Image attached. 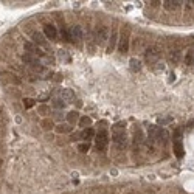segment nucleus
Instances as JSON below:
<instances>
[{"label":"nucleus","mask_w":194,"mask_h":194,"mask_svg":"<svg viewBox=\"0 0 194 194\" xmlns=\"http://www.w3.org/2000/svg\"><path fill=\"white\" fill-rule=\"evenodd\" d=\"M95 144L98 151H106L109 144V134L106 129H99V132L95 135Z\"/></svg>","instance_id":"f257e3e1"},{"label":"nucleus","mask_w":194,"mask_h":194,"mask_svg":"<svg viewBox=\"0 0 194 194\" xmlns=\"http://www.w3.org/2000/svg\"><path fill=\"white\" fill-rule=\"evenodd\" d=\"M160 59V50L157 47H149L144 53V61L147 65H155Z\"/></svg>","instance_id":"f03ea898"},{"label":"nucleus","mask_w":194,"mask_h":194,"mask_svg":"<svg viewBox=\"0 0 194 194\" xmlns=\"http://www.w3.org/2000/svg\"><path fill=\"white\" fill-rule=\"evenodd\" d=\"M127 50H129V30L123 31L121 38H120V41H118V51L121 54H126Z\"/></svg>","instance_id":"7ed1b4c3"},{"label":"nucleus","mask_w":194,"mask_h":194,"mask_svg":"<svg viewBox=\"0 0 194 194\" xmlns=\"http://www.w3.org/2000/svg\"><path fill=\"white\" fill-rule=\"evenodd\" d=\"M107 41H109V30L106 26H103V28H99L98 33H96V44L99 47H104L107 44Z\"/></svg>","instance_id":"20e7f679"},{"label":"nucleus","mask_w":194,"mask_h":194,"mask_svg":"<svg viewBox=\"0 0 194 194\" xmlns=\"http://www.w3.org/2000/svg\"><path fill=\"white\" fill-rule=\"evenodd\" d=\"M68 36H70V41H75V42L82 41V30H81V26H79V25H73V26H70Z\"/></svg>","instance_id":"39448f33"},{"label":"nucleus","mask_w":194,"mask_h":194,"mask_svg":"<svg viewBox=\"0 0 194 194\" xmlns=\"http://www.w3.org/2000/svg\"><path fill=\"white\" fill-rule=\"evenodd\" d=\"M112 141L120 147V149H124L127 146V138H126V132L124 134H114L112 135Z\"/></svg>","instance_id":"423d86ee"},{"label":"nucleus","mask_w":194,"mask_h":194,"mask_svg":"<svg viewBox=\"0 0 194 194\" xmlns=\"http://www.w3.org/2000/svg\"><path fill=\"white\" fill-rule=\"evenodd\" d=\"M44 33H45V38H48L51 41H54L58 38V30H56V26H54L53 23H45Z\"/></svg>","instance_id":"0eeeda50"},{"label":"nucleus","mask_w":194,"mask_h":194,"mask_svg":"<svg viewBox=\"0 0 194 194\" xmlns=\"http://www.w3.org/2000/svg\"><path fill=\"white\" fill-rule=\"evenodd\" d=\"M172 147H174V154L177 159H182L183 157V144H182V138H174L172 141Z\"/></svg>","instance_id":"6e6552de"},{"label":"nucleus","mask_w":194,"mask_h":194,"mask_svg":"<svg viewBox=\"0 0 194 194\" xmlns=\"http://www.w3.org/2000/svg\"><path fill=\"white\" fill-rule=\"evenodd\" d=\"M61 99L64 103H71V101H75V92L71 89H62L61 90Z\"/></svg>","instance_id":"1a4fd4ad"},{"label":"nucleus","mask_w":194,"mask_h":194,"mask_svg":"<svg viewBox=\"0 0 194 194\" xmlns=\"http://www.w3.org/2000/svg\"><path fill=\"white\" fill-rule=\"evenodd\" d=\"M117 44H118V33L117 31H112V34L109 36V45H107V48L106 51L107 53H112L117 47Z\"/></svg>","instance_id":"9d476101"},{"label":"nucleus","mask_w":194,"mask_h":194,"mask_svg":"<svg viewBox=\"0 0 194 194\" xmlns=\"http://www.w3.org/2000/svg\"><path fill=\"white\" fill-rule=\"evenodd\" d=\"M22 61H23L25 64H28V65H31L33 68H38V67L41 65L39 61H38V59H34V58H33V54H30V53L22 54Z\"/></svg>","instance_id":"9b49d317"},{"label":"nucleus","mask_w":194,"mask_h":194,"mask_svg":"<svg viewBox=\"0 0 194 194\" xmlns=\"http://www.w3.org/2000/svg\"><path fill=\"white\" fill-rule=\"evenodd\" d=\"M95 131L92 127H86L84 131L81 132V138L82 140H86V143H89V140H92V138H95Z\"/></svg>","instance_id":"f8f14e48"},{"label":"nucleus","mask_w":194,"mask_h":194,"mask_svg":"<svg viewBox=\"0 0 194 194\" xmlns=\"http://www.w3.org/2000/svg\"><path fill=\"white\" fill-rule=\"evenodd\" d=\"M179 6H180V2H177V0H166V2H163V8L166 11H174Z\"/></svg>","instance_id":"ddd939ff"},{"label":"nucleus","mask_w":194,"mask_h":194,"mask_svg":"<svg viewBox=\"0 0 194 194\" xmlns=\"http://www.w3.org/2000/svg\"><path fill=\"white\" fill-rule=\"evenodd\" d=\"M31 38H33V42H34L36 45H39V47H44V45H45V36H44L42 33H38V31H36V33H33Z\"/></svg>","instance_id":"4468645a"},{"label":"nucleus","mask_w":194,"mask_h":194,"mask_svg":"<svg viewBox=\"0 0 194 194\" xmlns=\"http://www.w3.org/2000/svg\"><path fill=\"white\" fill-rule=\"evenodd\" d=\"M124 129H126V123L120 121V123H115L112 126V132L114 134H124Z\"/></svg>","instance_id":"2eb2a0df"},{"label":"nucleus","mask_w":194,"mask_h":194,"mask_svg":"<svg viewBox=\"0 0 194 194\" xmlns=\"http://www.w3.org/2000/svg\"><path fill=\"white\" fill-rule=\"evenodd\" d=\"M67 121L70 124H76L79 121V114L76 112V110H73V112H68L67 114Z\"/></svg>","instance_id":"dca6fc26"},{"label":"nucleus","mask_w":194,"mask_h":194,"mask_svg":"<svg viewBox=\"0 0 194 194\" xmlns=\"http://www.w3.org/2000/svg\"><path fill=\"white\" fill-rule=\"evenodd\" d=\"M143 140H144L143 131H141V129H137V131L134 132V143H135V144H141Z\"/></svg>","instance_id":"f3484780"},{"label":"nucleus","mask_w":194,"mask_h":194,"mask_svg":"<svg viewBox=\"0 0 194 194\" xmlns=\"http://www.w3.org/2000/svg\"><path fill=\"white\" fill-rule=\"evenodd\" d=\"M129 65H131V70L132 71H140L141 70V62L138 61V59H135V58H132L131 61H129Z\"/></svg>","instance_id":"a211bd4d"},{"label":"nucleus","mask_w":194,"mask_h":194,"mask_svg":"<svg viewBox=\"0 0 194 194\" xmlns=\"http://www.w3.org/2000/svg\"><path fill=\"white\" fill-rule=\"evenodd\" d=\"M78 124H79V127H84V129H86V127H89V126L92 124V118H90V117H87V115H86V117H82V118L79 120V121H78Z\"/></svg>","instance_id":"6ab92c4d"},{"label":"nucleus","mask_w":194,"mask_h":194,"mask_svg":"<svg viewBox=\"0 0 194 194\" xmlns=\"http://www.w3.org/2000/svg\"><path fill=\"white\" fill-rule=\"evenodd\" d=\"M180 56H182V53H180L179 50H174V51H171V54H169V59H171V62H174V64H179Z\"/></svg>","instance_id":"aec40b11"},{"label":"nucleus","mask_w":194,"mask_h":194,"mask_svg":"<svg viewBox=\"0 0 194 194\" xmlns=\"http://www.w3.org/2000/svg\"><path fill=\"white\" fill-rule=\"evenodd\" d=\"M56 132H59V134H68V132H71V127L68 124H59V126H56Z\"/></svg>","instance_id":"412c9836"},{"label":"nucleus","mask_w":194,"mask_h":194,"mask_svg":"<svg viewBox=\"0 0 194 194\" xmlns=\"http://www.w3.org/2000/svg\"><path fill=\"white\" fill-rule=\"evenodd\" d=\"M41 126L45 129V131H51V129H53V121H51L50 118H45V120H42Z\"/></svg>","instance_id":"4be33fe9"},{"label":"nucleus","mask_w":194,"mask_h":194,"mask_svg":"<svg viewBox=\"0 0 194 194\" xmlns=\"http://www.w3.org/2000/svg\"><path fill=\"white\" fill-rule=\"evenodd\" d=\"M185 62H186V65H194V50H191V51L186 53Z\"/></svg>","instance_id":"5701e85b"},{"label":"nucleus","mask_w":194,"mask_h":194,"mask_svg":"<svg viewBox=\"0 0 194 194\" xmlns=\"http://www.w3.org/2000/svg\"><path fill=\"white\" fill-rule=\"evenodd\" d=\"M23 106H25V109L33 107V106H34V99H33V98H25V99H23Z\"/></svg>","instance_id":"b1692460"},{"label":"nucleus","mask_w":194,"mask_h":194,"mask_svg":"<svg viewBox=\"0 0 194 194\" xmlns=\"http://www.w3.org/2000/svg\"><path fill=\"white\" fill-rule=\"evenodd\" d=\"M90 149V144L89 143H81V144H78V151L79 152H87Z\"/></svg>","instance_id":"393cba45"},{"label":"nucleus","mask_w":194,"mask_h":194,"mask_svg":"<svg viewBox=\"0 0 194 194\" xmlns=\"http://www.w3.org/2000/svg\"><path fill=\"white\" fill-rule=\"evenodd\" d=\"M53 106L56 107V109H64V107H65V103H64L62 99H54L53 101Z\"/></svg>","instance_id":"a878e982"},{"label":"nucleus","mask_w":194,"mask_h":194,"mask_svg":"<svg viewBox=\"0 0 194 194\" xmlns=\"http://www.w3.org/2000/svg\"><path fill=\"white\" fill-rule=\"evenodd\" d=\"M58 53H59V58H61V59H65V61H68V56H67V51H64V50H59Z\"/></svg>","instance_id":"bb28decb"},{"label":"nucleus","mask_w":194,"mask_h":194,"mask_svg":"<svg viewBox=\"0 0 194 194\" xmlns=\"http://www.w3.org/2000/svg\"><path fill=\"white\" fill-rule=\"evenodd\" d=\"M155 65H157V67L154 68L155 71H159V70H165V64H163V62H162V64H160V62H157Z\"/></svg>","instance_id":"cd10ccee"},{"label":"nucleus","mask_w":194,"mask_h":194,"mask_svg":"<svg viewBox=\"0 0 194 194\" xmlns=\"http://www.w3.org/2000/svg\"><path fill=\"white\" fill-rule=\"evenodd\" d=\"M169 121H172V118H159V123L160 124H166V123H169Z\"/></svg>","instance_id":"c85d7f7f"},{"label":"nucleus","mask_w":194,"mask_h":194,"mask_svg":"<svg viewBox=\"0 0 194 194\" xmlns=\"http://www.w3.org/2000/svg\"><path fill=\"white\" fill-rule=\"evenodd\" d=\"M48 110H50V109H48L47 106H39V112H41V114H47Z\"/></svg>","instance_id":"c756f323"},{"label":"nucleus","mask_w":194,"mask_h":194,"mask_svg":"<svg viewBox=\"0 0 194 194\" xmlns=\"http://www.w3.org/2000/svg\"><path fill=\"white\" fill-rule=\"evenodd\" d=\"M175 78V75H174V73H171V75H169V81H172Z\"/></svg>","instance_id":"7c9ffc66"}]
</instances>
